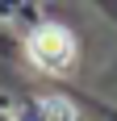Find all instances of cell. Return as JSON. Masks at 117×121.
Here are the masks:
<instances>
[{
    "instance_id": "obj_1",
    "label": "cell",
    "mask_w": 117,
    "mask_h": 121,
    "mask_svg": "<svg viewBox=\"0 0 117 121\" xmlns=\"http://www.w3.org/2000/svg\"><path fill=\"white\" fill-rule=\"evenodd\" d=\"M25 50H29V59H34L42 71H50V75L71 71L75 59H80V46H75L71 29H63V25H54V21L38 25L34 34H29V42H25Z\"/></svg>"
},
{
    "instance_id": "obj_2",
    "label": "cell",
    "mask_w": 117,
    "mask_h": 121,
    "mask_svg": "<svg viewBox=\"0 0 117 121\" xmlns=\"http://www.w3.org/2000/svg\"><path fill=\"white\" fill-rule=\"evenodd\" d=\"M13 121H75V109H71L67 100H38V104H29V109H21Z\"/></svg>"
}]
</instances>
